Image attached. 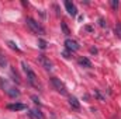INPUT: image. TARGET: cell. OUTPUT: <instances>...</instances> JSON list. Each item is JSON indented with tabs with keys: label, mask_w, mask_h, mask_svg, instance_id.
<instances>
[{
	"label": "cell",
	"mask_w": 121,
	"mask_h": 119,
	"mask_svg": "<svg viewBox=\"0 0 121 119\" xmlns=\"http://www.w3.org/2000/svg\"><path fill=\"white\" fill-rule=\"evenodd\" d=\"M69 105H70L73 109H79V108H80V102L78 101L76 97H69Z\"/></svg>",
	"instance_id": "cell-10"
},
{
	"label": "cell",
	"mask_w": 121,
	"mask_h": 119,
	"mask_svg": "<svg viewBox=\"0 0 121 119\" xmlns=\"http://www.w3.org/2000/svg\"><path fill=\"white\" fill-rule=\"evenodd\" d=\"M94 95H96V97H97V98H99L100 101H104V97H103V95H101V94L99 92V90H94Z\"/></svg>",
	"instance_id": "cell-17"
},
{
	"label": "cell",
	"mask_w": 121,
	"mask_h": 119,
	"mask_svg": "<svg viewBox=\"0 0 121 119\" xmlns=\"http://www.w3.org/2000/svg\"><path fill=\"white\" fill-rule=\"evenodd\" d=\"M51 83H52V86H54V88L58 92H60L62 95H66L68 94V90H66V86L60 81V79L58 77H51Z\"/></svg>",
	"instance_id": "cell-3"
},
{
	"label": "cell",
	"mask_w": 121,
	"mask_h": 119,
	"mask_svg": "<svg viewBox=\"0 0 121 119\" xmlns=\"http://www.w3.org/2000/svg\"><path fill=\"white\" fill-rule=\"evenodd\" d=\"M90 52L91 53H97V49L96 48H90Z\"/></svg>",
	"instance_id": "cell-21"
},
{
	"label": "cell",
	"mask_w": 121,
	"mask_h": 119,
	"mask_svg": "<svg viewBox=\"0 0 121 119\" xmlns=\"http://www.w3.org/2000/svg\"><path fill=\"white\" fill-rule=\"evenodd\" d=\"M31 99H32V101H34L35 104H38V105H41V102H39V99H38V98H37L35 95H32V97H31Z\"/></svg>",
	"instance_id": "cell-20"
},
{
	"label": "cell",
	"mask_w": 121,
	"mask_h": 119,
	"mask_svg": "<svg viewBox=\"0 0 121 119\" xmlns=\"http://www.w3.org/2000/svg\"><path fill=\"white\" fill-rule=\"evenodd\" d=\"M60 27H62V31H63V34H65V35H69V34H70V31H69L68 25H66L65 23H60Z\"/></svg>",
	"instance_id": "cell-13"
},
{
	"label": "cell",
	"mask_w": 121,
	"mask_h": 119,
	"mask_svg": "<svg viewBox=\"0 0 121 119\" xmlns=\"http://www.w3.org/2000/svg\"><path fill=\"white\" fill-rule=\"evenodd\" d=\"M79 64L83 66V67H91V62L87 58H80L79 59Z\"/></svg>",
	"instance_id": "cell-11"
},
{
	"label": "cell",
	"mask_w": 121,
	"mask_h": 119,
	"mask_svg": "<svg viewBox=\"0 0 121 119\" xmlns=\"http://www.w3.org/2000/svg\"><path fill=\"white\" fill-rule=\"evenodd\" d=\"M38 46H39L41 49H45V48H47V42H45L44 39H39V41H38Z\"/></svg>",
	"instance_id": "cell-16"
},
{
	"label": "cell",
	"mask_w": 121,
	"mask_h": 119,
	"mask_svg": "<svg viewBox=\"0 0 121 119\" xmlns=\"http://www.w3.org/2000/svg\"><path fill=\"white\" fill-rule=\"evenodd\" d=\"M21 67H23V70H24V73H26V76H27V80H28V83H30L32 87H35V88H38L39 87V83H38V79H37V74L31 70V67L23 60L21 62Z\"/></svg>",
	"instance_id": "cell-1"
},
{
	"label": "cell",
	"mask_w": 121,
	"mask_h": 119,
	"mask_svg": "<svg viewBox=\"0 0 121 119\" xmlns=\"http://www.w3.org/2000/svg\"><path fill=\"white\" fill-rule=\"evenodd\" d=\"M7 66V59L0 53V67H6Z\"/></svg>",
	"instance_id": "cell-14"
},
{
	"label": "cell",
	"mask_w": 121,
	"mask_h": 119,
	"mask_svg": "<svg viewBox=\"0 0 121 119\" xmlns=\"http://www.w3.org/2000/svg\"><path fill=\"white\" fill-rule=\"evenodd\" d=\"M26 23H27V27H28L34 34H37V35H44V34H45V30L42 28V25H41L39 23H37L34 18L27 17V18H26Z\"/></svg>",
	"instance_id": "cell-2"
},
{
	"label": "cell",
	"mask_w": 121,
	"mask_h": 119,
	"mask_svg": "<svg viewBox=\"0 0 121 119\" xmlns=\"http://www.w3.org/2000/svg\"><path fill=\"white\" fill-rule=\"evenodd\" d=\"M110 4H111V7H113L114 10L118 7V1H117V0H111V1H110Z\"/></svg>",
	"instance_id": "cell-18"
},
{
	"label": "cell",
	"mask_w": 121,
	"mask_h": 119,
	"mask_svg": "<svg viewBox=\"0 0 121 119\" xmlns=\"http://www.w3.org/2000/svg\"><path fill=\"white\" fill-rule=\"evenodd\" d=\"M9 109L11 111H23V109H27V107L24 104H20V102H16V104H9L7 105Z\"/></svg>",
	"instance_id": "cell-8"
},
{
	"label": "cell",
	"mask_w": 121,
	"mask_h": 119,
	"mask_svg": "<svg viewBox=\"0 0 121 119\" xmlns=\"http://www.w3.org/2000/svg\"><path fill=\"white\" fill-rule=\"evenodd\" d=\"M38 59H39V63H41L47 70H52V63L49 62V59H48L45 55H39V58H38Z\"/></svg>",
	"instance_id": "cell-7"
},
{
	"label": "cell",
	"mask_w": 121,
	"mask_h": 119,
	"mask_svg": "<svg viewBox=\"0 0 121 119\" xmlns=\"http://www.w3.org/2000/svg\"><path fill=\"white\" fill-rule=\"evenodd\" d=\"M65 48L69 51V52H76V51H79V44L75 41V39H70V38H66V41H65Z\"/></svg>",
	"instance_id": "cell-5"
},
{
	"label": "cell",
	"mask_w": 121,
	"mask_h": 119,
	"mask_svg": "<svg viewBox=\"0 0 121 119\" xmlns=\"http://www.w3.org/2000/svg\"><path fill=\"white\" fill-rule=\"evenodd\" d=\"M99 24H100V27H103V28L106 27V21H104L103 18H99Z\"/></svg>",
	"instance_id": "cell-19"
},
{
	"label": "cell",
	"mask_w": 121,
	"mask_h": 119,
	"mask_svg": "<svg viewBox=\"0 0 121 119\" xmlns=\"http://www.w3.org/2000/svg\"><path fill=\"white\" fill-rule=\"evenodd\" d=\"M7 45H9V46H10L11 49H14V51H17V52H20V49H18V46H17V45H16L14 42H13V41H9V42H7Z\"/></svg>",
	"instance_id": "cell-15"
},
{
	"label": "cell",
	"mask_w": 121,
	"mask_h": 119,
	"mask_svg": "<svg viewBox=\"0 0 121 119\" xmlns=\"http://www.w3.org/2000/svg\"><path fill=\"white\" fill-rule=\"evenodd\" d=\"M114 31H116V35H117V36L121 39V23H117V24H116V28H114Z\"/></svg>",
	"instance_id": "cell-12"
},
{
	"label": "cell",
	"mask_w": 121,
	"mask_h": 119,
	"mask_svg": "<svg viewBox=\"0 0 121 119\" xmlns=\"http://www.w3.org/2000/svg\"><path fill=\"white\" fill-rule=\"evenodd\" d=\"M0 86L4 88V91L7 92V95H10L11 98H16V97L20 95V91H18V90H16L14 87H10V86L7 84V81L3 80V79H0Z\"/></svg>",
	"instance_id": "cell-4"
},
{
	"label": "cell",
	"mask_w": 121,
	"mask_h": 119,
	"mask_svg": "<svg viewBox=\"0 0 121 119\" xmlns=\"http://www.w3.org/2000/svg\"><path fill=\"white\" fill-rule=\"evenodd\" d=\"M65 7H66V11L72 16V17H75L76 14H78V10H76V6L72 3V1H69V0H66L65 1Z\"/></svg>",
	"instance_id": "cell-6"
},
{
	"label": "cell",
	"mask_w": 121,
	"mask_h": 119,
	"mask_svg": "<svg viewBox=\"0 0 121 119\" xmlns=\"http://www.w3.org/2000/svg\"><path fill=\"white\" fill-rule=\"evenodd\" d=\"M28 115H30V118L32 119H44V115H42V112L39 111V109H30V112H28Z\"/></svg>",
	"instance_id": "cell-9"
}]
</instances>
